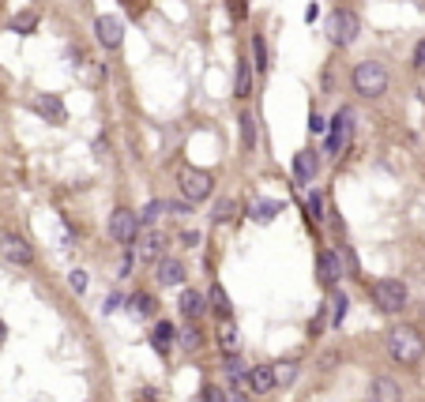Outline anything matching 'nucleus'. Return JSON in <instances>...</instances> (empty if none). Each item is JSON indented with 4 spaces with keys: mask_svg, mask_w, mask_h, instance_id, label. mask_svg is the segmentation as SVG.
I'll return each mask as SVG.
<instances>
[{
    "mask_svg": "<svg viewBox=\"0 0 425 402\" xmlns=\"http://www.w3.org/2000/svg\"><path fill=\"white\" fill-rule=\"evenodd\" d=\"M294 376H298V364H294V361H279V364H275V380H279V387L294 383Z\"/></svg>",
    "mask_w": 425,
    "mask_h": 402,
    "instance_id": "obj_27",
    "label": "nucleus"
},
{
    "mask_svg": "<svg viewBox=\"0 0 425 402\" xmlns=\"http://www.w3.org/2000/svg\"><path fill=\"white\" fill-rule=\"evenodd\" d=\"M34 26H38V12H19V15L12 19V31H15V34H31Z\"/></svg>",
    "mask_w": 425,
    "mask_h": 402,
    "instance_id": "obj_26",
    "label": "nucleus"
},
{
    "mask_svg": "<svg viewBox=\"0 0 425 402\" xmlns=\"http://www.w3.org/2000/svg\"><path fill=\"white\" fill-rule=\"evenodd\" d=\"M177 308H181V316L184 320H203V312H207V301H203V294H196V289H181V301H177Z\"/></svg>",
    "mask_w": 425,
    "mask_h": 402,
    "instance_id": "obj_15",
    "label": "nucleus"
},
{
    "mask_svg": "<svg viewBox=\"0 0 425 402\" xmlns=\"http://www.w3.org/2000/svg\"><path fill=\"white\" fill-rule=\"evenodd\" d=\"M177 339H181V350H200V346H203V331H200L196 323H189Z\"/></svg>",
    "mask_w": 425,
    "mask_h": 402,
    "instance_id": "obj_24",
    "label": "nucleus"
},
{
    "mask_svg": "<svg viewBox=\"0 0 425 402\" xmlns=\"http://www.w3.org/2000/svg\"><path fill=\"white\" fill-rule=\"evenodd\" d=\"M0 256L15 267H31L34 264V248L26 245L19 233H0Z\"/></svg>",
    "mask_w": 425,
    "mask_h": 402,
    "instance_id": "obj_8",
    "label": "nucleus"
},
{
    "mask_svg": "<svg viewBox=\"0 0 425 402\" xmlns=\"http://www.w3.org/2000/svg\"><path fill=\"white\" fill-rule=\"evenodd\" d=\"M79 79H83V83H102V64H98V61H83Z\"/></svg>",
    "mask_w": 425,
    "mask_h": 402,
    "instance_id": "obj_29",
    "label": "nucleus"
},
{
    "mask_svg": "<svg viewBox=\"0 0 425 402\" xmlns=\"http://www.w3.org/2000/svg\"><path fill=\"white\" fill-rule=\"evenodd\" d=\"M136 248H140V256L151 264V259H162V248H166V233L159 230H143L140 237H136Z\"/></svg>",
    "mask_w": 425,
    "mask_h": 402,
    "instance_id": "obj_14",
    "label": "nucleus"
},
{
    "mask_svg": "<svg viewBox=\"0 0 425 402\" xmlns=\"http://www.w3.org/2000/svg\"><path fill=\"white\" fill-rule=\"evenodd\" d=\"M173 339H177V327H173L170 320H159V323H154V331H151V346H154L159 353H170Z\"/></svg>",
    "mask_w": 425,
    "mask_h": 402,
    "instance_id": "obj_19",
    "label": "nucleus"
},
{
    "mask_svg": "<svg viewBox=\"0 0 425 402\" xmlns=\"http://www.w3.org/2000/svg\"><path fill=\"white\" fill-rule=\"evenodd\" d=\"M72 289H76V294H87V271H72Z\"/></svg>",
    "mask_w": 425,
    "mask_h": 402,
    "instance_id": "obj_34",
    "label": "nucleus"
},
{
    "mask_svg": "<svg viewBox=\"0 0 425 402\" xmlns=\"http://www.w3.org/2000/svg\"><path fill=\"white\" fill-rule=\"evenodd\" d=\"M177 184H181V195H184V203H203L211 195V188H215V177H211L207 170H196V166H181V173H177Z\"/></svg>",
    "mask_w": 425,
    "mask_h": 402,
    "instance_id": "obj_3",
    "label": "nucleus"
},
{
    "mask_svg": "<svg viewBox=\"0 0 425 402\" xmlns=\"http://www.w3.org/2000/svg\"><path fill=\"white\" fill-rule=\"evenodd\" d=\"M309 211H312V218H324V200H320V192L309 195Z\"/></svg>",
    "mask_w": 425,
    "mask_h": 402,
    "instance_id": "obj_35",
    "label": "nucleus"
},
{
    "mask_svg": "<svg viewBox=\"0 0 425 402\" xmlns=\"http://www.w3.org/2000/svg\"><path fill=\"white\" fill-rule=\"evenodd\" d=\"M109 237L117 241V245H136V237H140V214L128 211V207H117L109 214Z\"/></svg>",
    "mask_w": 425,
    "mask_h": 402,
    "instance_id": "obj_6",
    "label": "nucleus"
},
{
    "mask_svg": "<svg viewBox=\"0 0 425 402\" xmlns=\"http://www.w3.org/2000/svg\"><path fill=\"white\" fill-rule=\"evenodd\" d=\"M4 339H8V323L0 320V346H4Z\"/></svg>",
    "mask_w": 425,
    "mask_h": 402,
    "instance_id": "obj_39",
    "label": "nucleus"
},
{
    "mask_svg": "<svg viewBox=\"0 0 425 402\" xmlns=\"http://www.w3.org/2000/svg\"><path fill=\"white\" fill-rule=\"evenodd\" d=\"M316 278H320V286H328V289L339 286V278H343V256H339L335 248L316 252Z\"/></svg>",
    "mask_w": 425,
    "mask_h": 402,
    "instance_id": "obj_9",
    "label": "nucleus"
},
{
    "mask_svg": "<svg viewBox=\"0 0 425 402\" xmlns=\"http://www.w3.org/2000/svg\"><path fill=\"white\" fill-rule=\"evenodd\" d=\"M31 109L38 117H45L49 124H64V117H68V109H64V102L57 95H34L31 98Z\"/></svg>",
    "mask_w": 425,
    "mask_h": 402,
    "instance_id": "obj_11",
    "label": "nucleus"
},
{
    "mask_svg": "<svg viewBox=\"0 0 425 402\" xmlns=\"http://www.w3.org/2000/svg\"><path fill=\"white\" fill-rule=\"evenodd\" d=\"M414 68H425V38L414 45Z\"/></svg>",
    "mask_w": 425,
    "mask_h": 402,
    "instance_id": "obj_36",
    "label": "nucleus"
},
{
    "mask_svg": "<svg viewBox=\"0 0 425 402\" xmlns=\"http://www.w3.org/2000/svg\"><path fill=\"white\" fill-rule=\"evenodd\" d=\"M316 170H320V158H316V151L301 147L298 158H294V181H298V184H309L312 177H316Z\"/></svg>",
    "mask_w": 425,
    "mask_h": 402,
    "instance_id": "obj_13",
    "label": "nucleus"
},
{
    "mask_svg": "<svg viewBox=\"0 0 425 402\" xmlns=\"http://www.w3.org/2000/svg\"><path fill=\"white\" fill-rule=\"evenodd\" d=\"M76 4H87V0H76Z\"/></svg>",
    "mask_w": 425,
    "mask_h": 402,
    "instance_id": "obj_40",
    "label": "nucleus"
},
{
    "mask_svg": "<svg viewBox=\"0 0 425 402\" xmlns=\"http://www.w3.org/2000/svg\"><path fill=\"white\" fill-rule=\"evenodd\" d=\"M373 402H403V383L392 376H376L373 380Z\"/></svg>",
    "mask_w": 425,
    "mask_h": 402,
    "instance_id": "obj_17",
    "label": "nucleus"
},
{
    "mask_svg": "<svg viewBox=\"0 0 425 402\" xmlns=\"http://www.w3.org/2000/svg\"><path fill=\"white\" fill-rule=\"evenodd\" d=\"M237 124H241V143L252 151V143H256V120L248 117V113H241V120H237Z\"/></svg>",
    "mask_w": 425,
    "mask_h": 402,
    "instance_id": "obj_28",
    "label": "nucleus"
},
{
    "mask_svg": "<svg viewBox=\"0 0 425 402\" xmlns=\"http://www.w3.org/2000/svg\"><path fill=\"white\" fill-rule=\"evenodd\" d=\"M252 68H256V64L241 53V57H237V76H234V95H237V98H248V95H252Z\"/></svg>",
    "mask_w": 425,
    "mask_h": 402,
    "instance_id": "obj_18",
    "label": "nucleus"
},
{
    "mask_svg": "<svg viewBox=\"0 0 425 402\" xmlns=\"http://www.w3.org/2000/svg\"><path fill=\"white\" fill-rule=\"evenodd\" d=\"M252 53H256V68H267V45H264V38H260V34H256V38H252Z\"/></svg>",
    "mask_w": 425,
    "mask_h": 402,
    "instance_id": "obj_31",
    "label": "nucleus"
},
{
    "mask_svg": "<svg viewBox=\"0 0 425 402\" xmlns=\"http://www.w3.org/2000/svg\"><path fill=\"white\" fill-rule=\"evenodd\" d=\"M248 387H252L256 395H271V387H279V380H275V364H256V369L248 372Z\"/></svg>",
    "mask_w": 425,
    "mask_h": 402,
    "instance_id": "obj_16",
    "label": "nucleus"
},
{
    "mask_svg": "<svg viewBox=\"0 0 425 402\" xmlns=\"http://www.w3.org/2000/svg\"><path fill=\"white\" fill-rule=\"evenodd\" d=\"M125 305V297L121 294H109V301H106V312H113V308H121Z\"/></svg>",
    "mask_w": 425,
    "mask_h": 402,
    "instance_id": "obj_38",
    "label": "nucleus"
},
{
    "mask_svg": "<svg viewBox=\"0 0 425 402\" xmlns=\"http://www.w3.org/2000/svg\"><path fill=\"white\" fill-rule=\"evenodd\" d=\"M95 34H98V42L106 45V49H121V42H125L121 15H98V19H95Z\"/></svg>",
    "mask_w": 425,
    "mask_h": 402,
    "instance_id": "obj_10",
    "label": "nucleus"
},
{
    "mask_svg": "<svg viewBox=\"0 0 425 402\" xmlns=\"http://www.w3.org/2000/svg\"><path fill=\"white\" fill-rule=\"evenodd\" d=\"M387 353H392L399 364H418L422 353H425V335L410 323L392 327V335H387Z\"/></svg>",
    "mask_w": 425,
    "mask_h": 402,
    "instance_id": "obj_1",
    "label": "nucleus"
},
{
    "mask_svg": "<svg viewBox=\"0 0 425 402\" xmlns=\"http://www.w3.org/2000/svg\"><path fill=\"white\" fill-rule=\"evenodd\" d=\"M350 83H354V90L362 98H380L387 90V83H392V76H387V68L380 61H362L354 68V76H350Z\"/></svg>",
    "mask_w": 425,
    "mask_h": 402,
    "instance_id": "obj_2",
    "label": "nucleus"
},
{
    "mask_svg": "<svg viewBox=\"0 0 425 402\" xmlns=\"http://www.w3.org/2000/svg\"><path fill=\"white\" fill-rule=\"evenodd\" d=\"M218 346L226 350V357H234L241 350V335H237V323L234 320H223L218 323Z\"/></svg>",
    "mask_w": 425,
    "mask_h": 402,
    "instance_id": "obj_20",
    "label": "nucleus"
},
{
    "mask_svg": "<svg viewBox=\"0 0 425 402\" xmlns=\"http://www.w3.org/2000/svg\"><path fill=\"white\" fill-rule=\"evenodd\" d=\"M282 211V200H260L252 207V222H260V226H267V222H275Z\"/></svg>",
    "mask_w": 425,
    "mask_h": 402,
    "instance_id": "obj_22",
    "label": "nucleus"
},
{
    "mask_svg": "<svg viewBox=\"0 0 425 402\" xmlns=\"http://www.w3.org/2000/svg\"><path fill=\"white\" fill-rule=\"evenodd\" d=\"M358 34H362V19H358L354 12H346V8L331 12V19H328V38H331V45L346 49V45L358 42Z\"/></svg>",
    "mask_w": 425,
    "mask_h": 402,
    "instance_id": "obj_4",
    "label": "nucleus"
},
{
    "mask_svg": "<svg viewBox=\"0 0 425 402\" xmlns=\"http://www.w3.org/2000/svg\"><path fill=\"white\" fill-rule=\"evenodd\" d=\"M230 218H234V200H223L215 207V222H230Z\"/></svg>",
    "mask_w": 425,
    "mask_h": 402,
    "instance_id": "obj_33",
    "label": "nucleus"
},
{
    "mask_svg": "<svg viewBox=\"0 0 425 402\" xmlns=\"http://www.w3.org/2000/svg\"><path fill=\"white\" fill-rule=\"evenodd\" d=\"M207 301H211V308H215L218 320H230V316H234V305H230L223 282H211V297H207Z\"/></svg>",
    "mask_w": 425,
    "mask_h": 402,
    "instance_id": "obj_21",
    "label": "nucleus"
},
{
    "mask_svg": "<svg viewBox=\"0 0 425 402\" xmlns=\"http://www.w3.org/2000/svg\"><path fill=\"white\" fill-rule=\"evenodd\" d=\"M132 305H136V316H143V320L159 312V301H154L151 294H136V297H132Z\"/></svg>",
    "mask_w": 425,
    "mask_h": 402,
    "instance_id": "obj_25",
    "label": "nucleus"
},
{
    "mask_svg": "<svg viewBox=\"0 0 425 402\" xmlns=\"http://www.w3.org/2000/svg\"><path fill=\"white\" fill-rule=\"evenodd\" d=\"M350 132H354V113H350V109H343V113L331 120V132H328V139H324V154H331V158L343 154L346 143H350Z\"/></svg>",
    "mask_w": 425,
    "mask_h": 402,
    "instance_id": "obj_7",
    "label": "nucleus"
},
{
    "mask_svg": "<svg viewBox=\"0 0 425 402\" xmlns=\"http://www.w3.org/2000/svg\"><path fill=\"white\" fill-rule=\"evenodd\" d=\"M162 211H170V203H162V200H147L143 211H140V226H151V222H159Z\"/></svg>",
    "mask_w": 425,
    "mask_h": 402,
    "instance_id": "obj_23",
    "label": "nucleus"
},
{
    "mask_svg": "<svg viewBox=\"0 0 425 402\" xmlns=\"http://www.w3.org/2000/svg\"><path fill=\"white\" fill-rule=\"evenodd\" d=\"M331 305H335V308H331V323H343V316H346V294H339V289H335V294H331Z\"/></svg>",
    "mask_w": 425,
    "mask_h": 402,
    "instance_id": "obj_30",
    "label": "nucleus"
},
{
    "mask_svg": "<svg viewBox=\"0 0 425 402\" xmlns=\"http://www.w3.org/2000/svg\"><path fill=\"white\" fill-rule=\"evenodd\" d=\"M181 241H184V248H196V245H200V233H196V230H184Z\"/></svg>",
    "mask_w": 425,
    "mask_h": 402,
    "instance_id": "obj_37",
    "label": "nucleus"
},
{
    "mask_svg": "<svg viewBox=\"0 0 425 402\" xmlns=\"http://www.w3.org/2000/svg\"><path fill=\"white\" fill-rule=\"evenodd\" d=\"M200 399H203V402H226V391L215 387V383H207V387L200 391Z\"/></svg>",
    "mask_w": 425,
    "mask_h": 402,
    "instance_id": "obj_32",
    "label": "nucleus"
},
{
    "mask_svg": "<svg viewBox=\"0 0 425 402\" xmlns=\"http://www.w3.org/2000/svg\"><path fill=\"white\" fill-rule=\"evenodd\" d=\"M373 301L380 312H403L410 294H406V282H399V278H380V282H373Z\"/></svg>",
    "mask_w": 425,
    "mask_h": 402,
    "instance_id": "obj_5",
    "label": "nucleus"
},
{
    "mask_svg": "<svg viewBox=\"0 0 425 402\" xmlns=\"http://www.w3.org/2000/svg\"><path fill=\"white\" fill-rule=\"evenodd\" d=\"M154 278H159V286H166V289L181 286L184 282V264L173 259V256H162L159 264H154Z\"/></svg>",
    "mask_w": 425,
    "mask_h": 402,
    "instance_id": "obj_12",
    "label": "nucleus"
}]
</instances>
